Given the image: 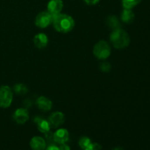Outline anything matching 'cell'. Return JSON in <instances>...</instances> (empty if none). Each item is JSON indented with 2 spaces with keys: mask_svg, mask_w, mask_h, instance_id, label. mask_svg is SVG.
Returning <instances> with one entry per match:
<instances>
[{
  "mask_svg": "<svg viewBox=\"0 0 150 150\" xmlns=\"http://www.w3.org/2000/svg\"><path fill=\"white\" fill-rule=\"evenodd\" d=\"M52 23L56 31L63 34L71 32L75 26L74 19L72 16L64 13H59L54 16Z\"/></svg>",
  "mask_w": 150,
  "mask_h": 150,
  "instance_id": "cell-1",
  "label": "cell"
},
{
  "mask_svg": "<svg viewBox=\"0 0 150 150\" xmlns=\"http://www.w3.org/2000/svg\"><path fill=\"white\" fill-rule=\"evenodd\" d=\"M110 40L114 48L117 49H123L127 48L130 42L128 34L121 28L113 30L110 35Z\"/></svg>",
  "mask_w": 150,
  "mask_h": 150,
  "instance_id": "cell-2",
  "label": "cell"
},
{
  "mask_svg": "<svg viewBox=\"0 0 150 150\" xmlns=\"http://www.w3.org/2000/svg\"><path fill=\"white\" fill-rule=\"evenodd\" d=\"M93 54L98 59H105L111 55V47L106 41L100 40L94 46Z\"/></svg>",
  "mask_w": 150,
  "mask_h": 150,
  "instance_id": "cell-3",
  "label": "cell"
},
{
  "mask_svg": "<svg viewBox=\"0 0 150 150\" xmlns=\"http://www.w3.org/2000/svg\"><path fill=\"white\" fill-rule=\"evenodd\" d=\"M13 94L10 86L3 85L0 86V107L7 108L11 105Z\"/></svg>",
  "mask_w": 150,
  "mask_h": 150,
  "instance_id": "cell-4",
  "label": "cell"
},
{
  "mask_svg": "<svg viewBox=\"0 0 150 150\" xmlns=\"http://www.w3.org/2000/svg\"><path fill=\"white\" fill-rule=\"evenodd\" d=\"M54 16L48 11H42L38 13L35 20V23L38 28L45 29L53 22Z\"/></svg>",
  "mask_w": 150,
  "mask_h": 150,
  "instance_id": "cell-5",
  "label": "cell"
},
{
  "mask_svg": "<svg viewBox=\"0 0 150 150\" xmlns=\"http://www.w3.org/2000/svg\"><path fill=\"white\" fill-rule=\"evenodd\" d=\"M64 114L60 111H56L52 113L48 118V122H49L51 127L56 128L61 126L64 122Z\"/></svg>",
  "mask_w": 150,
  "mask_h": 150,
  "instance_id": "cell-6",
  "label": "cell"
},
{
  "mask_svg": "<svg viewBox=\"0 0 150 150\" xmlns=\"http://www.w3.org/2000/svg\"><path fill=\"white\" fill-rule=\"evenodd\" d=\"M64 7L62 0H50L47 5L48 12H49L53 16L61 13Z\"/></svg>",
  "mask_w": 150,
  "mask_h": 150,
  "instance_id": "cell-7",
  "label": "cell"
},
{
  "mask_svg": "<svg viewBox=\"0 0 150 150\" xmlns=\"http://www.w3.org/2000/svg\"><path fill=\"white\" fill-rule=\"evenodd\" d=\"M29 112L26 108H18L14 112L13 118L14 121L18 124H24L29 120Z\"/></svg>",
  "mask_w": 150,
  "mask_h": 150,
  "instance_id": "cell-8",
  "label": "cell"
},
{
  "mask_svg": "<svg viewBox=\"0 0 150 150\" xmlns=\"http://www.w3.org/2000/svg\"><path fill=\"white\" fill-rule=\"evenodd\" d=\"M36 105L40 111L45 112L51 109L53 103L49 98L45 96H40L37 99Z\"/></svg>",
  "mask_w": 150,
  "mask_h": 150,
  "instance_id": "cell-9",
  "label": "cell"
},
{
  "mask_svg": "<svg viewBox=\"0 0 150 150\" xmlns=\"http://www.w3.org/2000/svg\"><path fill=\"white\" fill-rule=\"evenodd\" d=\"M54 139L55 143L59 144L66 143L69 140V132L64 128L58 129L54 133Z\"/></svg>",
  "mask_w": 150,
  "mask_h": 150,
  "instance_id": "cell-10",
  "label": "cell"
},
{
  "mask_svg": "<svg viewBox=\"0 0 150 150\" xmlns=\"http://www.w3.org/2000/svg\"><path fill=\"white\" fill-rule=\"evenodd\" d=\"M29 144L32 150H45L47 146L45 139L40 136H35L32 138Z\"/></svg>",
  "mask_w": 150,
  "mask_h": 150,
  "instance_id": "cell-11",
  "label": "cell"
},
{
  "mask_svg": "<svg viewBox=\"0 0 150 150\" xmlns=\"http://www.w3.org/2000/svg\"><path fill=\"white\" fill-rule=\"evenodd\" d=\"M34 44L35 46L40 49L45 48L48 43V38L44 33H38L34 38Z\"/></svg>",
  "mask_w": 150,
  "mask_h": 150,
  "instance_id": "cell-12",
  "label": "cell"
},
{
  "mask_svg": "<svg viewBox=\"0 0 150 150\" xmlns=\"http://www.w3.org/2000/svg\"><path fill=\"white\" fill-rule=\"evenodd\" d=\"M34 121L36 123L38 130L42 133H47L51 129V125H50L48 121L44 120V119L40 118V117H35Z\"/></svg>",
  "mask_w": 150,
  "mask_h": 150,
  "instance_id": "cell-13",
  "label": "cell"
},
{
  "mask_svg": "<svg viewBox=\"0 0 150 150\" xmlns=\"http://www.w3.org/2000/svg\"><path fill=\"white\" fill-rule=\"evenodd\" d=\"M135 14L130 9H124L121 13V19L124 23H130L133 21Z\"/></svg>",
  "mask_w": 150,
  "mask_h": 150,
  "instance_id": "cell-14",
  "label": "cell"
},
{
  "mask_svg": "<svg viewBox=\"0 0 150 150\" xmlns=\"http://www.w3.org/2000/svg\"><path fill=\"white\" fill-rule=\"evenodd\" d=\"M107 24L109 27H111L113 30L116 29L120 28V23L117 17L114 16H111L108 18L107 20Z\"/></svg>",
  "mask_w": 150,
  "mask_h": 150,
  "instance_id": "cell-15",
  "label": "cell"
},
{
  "mask_svg": "<svg viewBox=\"0 0 150 150\" xmlns=\"http://www.w3.org/2000/svg\"><path fill=\"white\" fill-rule=\"evenodd\" d=\"M142 0H122V4L124 9H132L139 4Z\"/></svg>",
  "mask_w": 150,
  "mask_h": 150,
  "instance_id": "cell-16",
  "label": "cell"
},
{
  "mask_svg": "<svg viewBox=\"0 0 150 150\" xmlns=\"http://www.w3.org/2000/svg\"><path fill=\"white\" fill-rule=\"evenodd\" d=\"M14 91L18 95H23L27 92L28 89L23 83H18L14 86Z\"/></svg>",
  "mask_w": 150,
  "mask_h": 150,
  "instance_id": "cell-17",
  "label": "cell"
},
{
  "mask_svg": "<svg viewBox=\"0 0 150 150\" xmlns=\"http://www.w3.org/2000/svg\"><path fill=\"white\" fill-rule=\"evenodd\" d=\"M44 135H45L44 139H45V142H46V144H48V146H50V145H54L55 142H54V133L49 130L47 133H44Z\"/></svg>",
  "mask_w": 150,
  "mask_h": 150,
  "instance_id": "cell-18",
  "label": "cell"
},
{
  "mask_svg": "<svg viewBox=\"0 0 150 150\" xmlns=\"http://www.w3.org/2000/svg\"><path fill=\"white\" fill-rule=\"evenodd\" d=\"M91 143H92V142H91L90 139L88 137H86V136L81 137L79 142V146H80V147L83 149H86V148L87 147V146H89Z\"/></svg>",
  "mask_w": 150,
  "mask_h": 150,
  "instance_id": "cell-19",
  "label": "cell"
},
{
  "mask_svg": "<svg viewBox=\"0 0 150 150\" xmlns=\"http://www.w3.org/2000/svg\"><path fill=\"white\" fill-rule=\"evenodd\" d=\"M102 149V147L100 144L97 143H91L86 149L83 150H101Z\"/></svg>",
  "mask_w": 150,
  "mask_h": 150,
  "instance_id": "cell-20",
  "label": "cell"
},
{
  "mask_svg": "<svg viewBox=\"0 0 150 150\" xmlns=\"http://www.w3.org/2000/svg\"><path fill=\"white\" fill-rule=\"evenodd\" d=\"M100 68L103 72H108L111 70V66L108 62H103L100 66Z\"/></svg>",
  "mask_w": 150,
  "mask_h": 150,
  "instance_id": "cell-21",
  "label": "cell"
},
{
  "mask_svg": "<svg viewBox=\"0 0 150 150\" xmlns=\"http://www.w3.org/2000/svg\"><path fill=\"white\" fill-rule=\"evenodd\" d=\"M85 3L88 5H95L100 1V0H83Z\"/></svg>",
  "mask_w": 150,
  "mask_h": 150,
  "instance_id": "cell-22",
  "label": "cell"
},
{
  "mask_svg": "<svg viewBox=\"0 0 150 150\" xmlns=\"http://www.w3.org/2000/svg\"><path fill=\"white\" fill-rule=\"evenodd\" d=\"M59 149V150H70V147L67 144H60L59 146H58Z\"/></svg>",
  "mask_w": 150,
  "mask_h": 150,
  "instance_id": "cell-23",
  "label": "cell"
},
{
  "mask_svg": "<svg viewBox=\"0 0 150 150\" xmlns=\"http://www.w3.org/2000/svg\"><path fill=\"white\" fill-rule=\"evenodd\" d=\"M45 150H59V149L58 146H57L56 145H50L48 147L45 148Z\"/></svg>",
  "mask_w": 150,
  "mask_h": 150,
  "instance_id": "cell-24",
  "label": "cell"
},
{
  "mask_svg": "<svg viewBox=\"0 0 150 150\" xmlns=\"http://www.w3.org/2000/svg\"><path fill=\"white\" fill-rule=\"evenodd\" d=\"M113 150H124V149H123L122 147H117V148H114Z\"/></svg>",
  "mask_w": 150,
  "mask_h": 150,
  "instance_id": "cell-25",
  "label": "cell"
}]
</instances>
